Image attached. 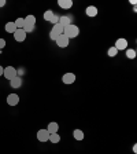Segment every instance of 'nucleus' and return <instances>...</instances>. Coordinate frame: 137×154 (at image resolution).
<instances>
[{
    "instance_id": "b1692460",
    "label": "nucleus",
    "mask_w": 137,
    "mask_h": 154,
    "mask_svg": "<svg viewBox=\"0 0 137 154\" xmlns=\"http://www.w3.org/2000/svg\"><path fill=\"white\" fill-rule=\"evenodd\" d=\"M6 47V40L4 38H0V50H3Z\"/></svg>"
},
{
    "instance_id": "6ab92c4d",
    "label": "nucleus",
    "mask_w": 137,
    "mask_h": 154,
    "mask_svg": "<svg viewBox=\"0 0 137 154\" xmlns=\"http://www.w3.org/2000/svg\"><path fill=\"white\" fill-rule=\"evenodd\" d=\"M23 19H25V23H29V25L36 26V17L34 15H28L26 18H23Z\"/></svg>"
},
{
    "instance_id": "393cba45",
    "label": "nucleus",
    "mask_w": 137,
    "mask_h": 154,
    "mask_svg": "<svg viewBox=\"0 0 137 154\" xmlns=\"http://www.w3.org/2000/svg\"><path fill=\"white\" fill-rule=\"evenodd\" d=\"M51 22H54V25H55V23H58V22H59V18H58L56 15H54V18H52V21H51Z\"/></svg>"
},
{
    "instance_id": "0eeeda50",
    "label": "nucleus",
    "mask_w": 137,
    "mask_h": 154,
    "mask_svg": "<svg viewBox=\"0 0 137 154\" xmlns=\"http://www.w3.org/2000/svg\"><path fill=\"white\" fill-rule=\"evenodd\" d=\"M7 103H8V106H16L19 103V96L16 94H10L7 96Z\"/></svg>"
},
{
    "instance_id": "f3484780",
    "label": "nucleus",
    "mask_w": 137,
    "mask_h": 154,
    "mask_svg": "<svg viewBox=\"0 0 137 154\" xmlns=\"http://www.w3.org/2000/svg\"><path fill=\"white\" fill-rule=\"evenodd\" d=\"M73 136H74V139H76V140H82L85 135H84V132L81 131V129H74V131H73Z\"/></svg>"
},
{
    "instance_id": "4be33fe9",
    "label": "nucleus",
    "mask_w": 137,
    "mask_h": 154,
    "mask_svg": "<svg viewBox=\"0 0 137 154\" xmlns=\"http://www.w3.org/2000/svg\"><path fill=\"white\" fill-rule=\"evenodd\" d=\"M126 57H128L129 59H134V58H136V50H132V48L126 50Z\"/></svg>"
},
{
    "instance_id": "cd10ccee",
    "label": "nucleus",
    "mask_w": 137,
    "mask_h": 154,
    "mask_svg": "<svg viewBox=\"0 0 137 154\" xmlns=\"http://www.w3.org/2000/svg\"><path fill=\"white\" fill-rule=\"evenodd\" d=\"M0 52H1V50H0Z\"/></svg>"
},
{
    "instance_id": "ddd939ff",
    "label": "nucleus",
    "mask_w": 137,
    "mask_h": 154,
    "mask_svg": "<svg viewBox=\"0 0 137 154\" xmlns=\"http://www.w3.org/2000/svg\"><path fill=\"white\" fill-rule=\"evenodd\" d=\"M63 30H64V28H63V26H62L59 22H58V23H55V25L52 26V32H55L58 36L63 35Z\"/></svg>"
},
{
    "instance_id": "7ed1b4c3",
    "label": "nucleus",
    "mask_w": 137,
    "mask_h": 154,
    "mask_svg": "<svg viewBox=\"0 0 137 154\" xmlns=\"http://www.w3.org/2000/svg\"><path fill=\"white\" fill-rule=\"evenodd\" d=\"M26 35H28V33H26L23 29H16L15 32H14V38H15V42H18V43L25 42Z\"/></svg>"
},
{
    "instance_id": "20e7f679",
    "label": "nucleus",
    "mask_w": 137,
    "mask_h": 154,
    "mask_svg": "<svg viewBox=\"0 0 137 154\" xmlns=\"http://www.w3.org/2000/svg\"><path fill=\"white\" fill-rule=\"evenodd\" d=\"M118 51H121V50H128V40L126 38H124V37H121V38H118L117 42H115V45H114Z\"/></svg>"
},
{
    "instance_id": "423d86ee",
    "label": "nucleus",
    "mask_w": 137,
    "mask_h": 154,
    "mask_svg": "<svg viewBox=\"0 0 137 154\" xmlns=\"http://www.w3.org/2000/svg\"><path fill=\"white\" fill-rule=\"evenodd\" d=\"M76 74L74 73H64L63 74V77H62V81H63V84H73L74 81H76Z\"/></svg>"
},
{
    "instance_id": "4468645a",
    "label": "nucleus",
    "mask_w": 137,
    "mask_h": 154,
    "mask_svg": "<svg viewBox=\"0 0 137 154\" xmlns=\"http://www.w3.org/2000/svg\"><path fill=\"white\" fill-rule=\"evenodd\" d=\"M59 23H61L63 28H66V26H69L71 23V19H70V17H67V15H64V17H61L59 18Z\"/></svg>"
},
{
    "instance_id": "5701e85b",
    "label": "nucleus",
    "mask_w": 137,
    "mask_h": 154,
    "mask_svg": "<svg viewBox=\"0 0 137 154\" xmlns=\"http://www.w3.org/2000/svg\"><path fill=\"white\" fill-rule=\"evenodd\" d=\"M23 30H25L26 33H32L33 30H34V26L29 25V23H25V25H23Z\"/></svg>"
},
{
    "instance_id": "9b49d317",
    "label": "nucleus",
    "mask_w": 137,
    "mask_h": 154,
    "mask_svg": "<svg viewBox=\"0 0 137 154\" xmlns=\"http://www.w3.org/2000/svg\"><path fill=\"white\" fill-rule=\"evenodd\" d=\"M97 13H99V11H97V7H95V6H88L85 10V14L88 17H91V18H92V17H96Z\"/></svg>"
},
{
    "instance_id": "f8f14e48",
    "label": "nucleus",
    "mask_w": 137,
    "mask_h": 154,
    "mask_svg": "<svg viewBox=\"0 0 137 154\" xmlns=\"http://www.w3.org/2000/svg\"><path fill=\"white\" fill-rule=\"evenodd\" d=\"M47 131L49 132V134H55V132H58V131H59V124H58V122H55V121L49 122V124H48V127H47Z\"/></svg>"
},
{
    "instance_id": "2eb2a0df",
    "label": "nucleus",
    "mask_w": 137,
    "mask_h": 154,
    "mask_svg": "<svg viewBox=\"0 0 137 154\" xmlns=\"http://www.w3.org/2000/svg\"><path fill=\"white\" fill-rule=\"evenodd\" d=\"M48 140L51 142V143L56 144V143H59V142H61V136H59V134H58V132H55V134H49Z\"/></svg>"
},
{
    "instance_id": "f03ea898",
    "label": "nucleus",
    "mask_w": 137,
    "mask_h": 154,
    "mask_svg": "<svg viewBox=\"0 0 137 154\" xmlns=\"http://www.w3.org/2000/svg\"><path fill=\"white\" fill-rule=\"evenodd\" d=\"M3 76L6 77L7 80H13L14 77L18 76V72H16L15 67H13V66H7V67H4Z\"/></svg>"
},
{
    "instance_id": "1a4fd4ad",
    "label": "nucleus",
    "mask_w": 137,
    "mask_h": 154,
    "mask_svg": "<svg viewBox=\"0 0 137 154\" xmlns=\"http://www.w3.org/2000/svg\"><path fill=\"white\" fill-rule=\"evenodd\" d=\"M10 85H11V88H14V90H16V88H19V87L22 85V79L21 77H14L13 80H10Z\"/></svg>"
},
{
    "instance_id": "412c9836",
    "label": "nucleus",
    "mask_w": 137,
    "mask_h": 154,
    "mask_svg": "<svg viewBox=\"0 0 137 154\" xmlns=\"http://www.w3.org/2000/svg\"><path fill=\"white\" fill-rule=\"evenodd\" d=\"M107 55H109V57H111V58H114L115 55H118V50H117L115 47H110L109 51H107Z\"/></svg>"
},
{
    "instance_id": "f257e3e1",
    "label": "nucleus",
    "mask_w": 137,
    "mask_h": 154,
    "mask_svg": "<svg viewBox=\"0 0 137 154\" xmlns=\"http://www.w3.org/2000/svg\"><path fill=\"white\" fill-rule=\"evenodd\" d=\"M63 35L66 36L69 40H70V38H76L77 36L80 35V28H78L77 25H74V23H70L69 26H66V28H64Z\"/></svg>"
},
{
    "instance_id": "6e6552de",
    "label": "nucleus",
    "mask_w": 137,
    "mask_h": 154,
    "mask_svg": "<svg viewBox=\"0 0 137 154\" xmlns=\"http://www.w3.org/2000/svg\"><path fill=\"white\" fill-rule=\"evenodd\" d=\"M48 138H49V132L47 129H40L37 131V139L40 142H48Z\"/></svg>"
},
{
    "instance_id": "aec40b11",
    "label": "nucleus",
    "mask_w": 137,
    "mask_h": 154,
    "mask_svg": "<svg viewBox=\"0 0 137 154\" xmlns=\"http://www.w3.org/2000/svg\"><path fill=\"white\" fill-rule=\"evenodd\" d=\"M14 23H15L16 29H23V25H25V19H23V18H16L15 21H14Z\"/></svg>"
},
{
    "instance_id": "a878e982",
    "label": "nucleus",
    "mask_w": 137,
    "mask_h": 154,
    "mask_svg": "<svg viewBox=\"0 0 137 154\" xmlns=\"http://www.w3.org/2000/svg\"><path fill=\"white\" fill-rule=\"evenodd\" d=\"M3 72H4V67H3V66H0V77L3 76Z\"/></svg>"
},
{
    "instance_id": "39448f33",
    "label": "nucleus",
    "mask_w": 137,
    "mask_h": 154,
    "mask_svg": "<svg viewBox=\"0 0 137 154\" xmlns=\"http://www.w3.org/2000/svg\"><path fill=\"white\" fill-rule=\"evenodd\" d=\"M55 42H56L58 47H61V48H66L67 45H69V42H70V40H69V38H67L64 35H61L59 37L56 38V40H55Z\"/></svg>"
},
{
    "instance_id": "9d476101",
    "label": "nucleus",
    "mask_w": 137,
    "mask_h": 154,
    "mask_svg": "<svg viewBox=\"0 0 137 154\" xmlns=\"http://www.w3.org/2000/svg\"><path fill=\"white\" fill-rule=\"evenodd\" d=\"M58 6L63 10H69L73 7V2H71V0H59V2H58Z\"/></svg>"
},
{
    "instance_id": "a211bd4d",
    "label": "nucleus",
    "mask_w": 137,
    "mask_h": 154,
    "mask_svg": "<svg viewBox=\"0 0 137 154\" xmlns=\"http://www.w3.org/2000/svg\"><path fill=\"white\" fill-rule=\"evenodd\" d=\"M54 11H52V10H47V11H45L44 13V19L45 21H48V22H51L52 21V18H54Z\"/></svg>"
},
{
    "instance_id": "dca6fc26",
    "label": "nucleus",
    "mask_w": 137,
    "mask_h": 154,
    "mask_svg": "<svg viewBox=\"0 0 137 154\" xmlns=\"http://www.w3.org/2000/svg\"><path fill=\"white\" fill-rule=\"evenodd\" d=\"M4 29H6L7 33H13V35H14V32L16 30V26H15V23H14V22H8V23H6Z\"/></svg>"
},
{
    "instance_id": "bb28decb",
    "label": "nucleus",
    "mask_w": 137,
    "mask_h": 154,
    "mask_svg": "<svg viewBox=\"0 0 137 154\" xmlns=\"http://www.w3.org/2000/svg\"><path fill=\"white\" fill-rule=\"evenodd\" d=\"M6 6V2L4 0H0V7H4Z\"/></svg>"
}]
</instances>
